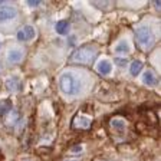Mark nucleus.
<instances>
[{"label":"nucleus","mask_w":161,"mask_h":161,"mask_svg":"<svg viewBox=\"0 0 161 161\" xmlns=\"http://www.w3.org/2000/svg\"><path fill=\"white\" fill-rule=\"evenodd\" d=\"M135 37H137V43L142 50L150 49L154 45V33L148 25H140L135 29Z\"/></svg>","instance_id":"obj_2"},{"label":"nucleus","mask_w":161,"mask_h":161,"mask_svg":"<svg viewBox=\"0 0 161 161\" xmlns=\"http://www.w3.org/2000/svg\"><path fill=\"white\" fill-rule=\"evenodd\" d=\"M98 72H99L101 75H108L111 72V69H112V65H111V62L109 60H107V59H102L98 64Z\"/></svg>","instance_id":"obj_11"},{"label":"nucleus","mask_w":161,"mask_h":161,"mask_svg":"<svg viewBox=\"0 0 161 161\" xmlns=\"http://www.w3.org/2000/svg\"><path fill=\"white\" fill-rule=\"evenodd\" d=\"M4 117H6V125L7 127H13L17 121H19V112H17L16 109H12L10 112H7Z\"/></svg>","instance_id":"obj_10"},{"label":"nucleus","mask_w":161,"mask_h":161,"mask_svg":"<svg viewBox=\"0 0 161 161\" xmlns=\"http://www.w3.org/2000/svg\"><path fill=\"white\" fill-rule=\"evenodd\" d=\"M91 125H92V118L89 115L78 114L72 119V127L76 128V130H89Z\"/></svg>","instance_id":"obj_4"},{"label":"nucleus","mask_w":161,"mask_h":161,"mask_svg":"<svg viewBox=\"0 0 161 161\" xmlns=\"http://www.w3.org/2000/svg\"><path fill=\"white\" fill-rule=\"evenodd\" d=\"M154 4H155V7H157V9H160V2H154Z\"/></svg>","instance_id":"obj_20"},{"label":"nucleus","mask_w":161,"mask_h":161,"mask_svg":"<svg viewBox=\"0 0 161 161\" xmlns=\"http://www.w3.org/2000/svg\"><path fill=\"white\" fill-rule=\"evenodd\" d=\"M111 127L117 131H124L125 127H127V124H125V121L121 119V118H114V119L111 121Z\"/></svg>","instance_id":"obj_16"},{"label":"nucleus","mask_w":161,"mask_h":161,"mask_svg":"<svg viewBox=\"0 0 161 161\" xmlns=\"http://www.w3.org/2000/svg\"><path fill=\"white\" fill-rule=\"evenodd\" d=\"M80 151H82V145H76V147H74L70 150V153L72 154H80Z\"/></svg>","instance_id":"obj_19"},{"label":"nucleus","mask_w":161,"mask_h":161,"mask_svg":"<svg viewBox=\"0 0 161 161\" xmlns=\"http://www.w3.org/2000/svg\"><path fill=\"white\" fill-rule=\"evenodd\" d=\"M35 36H36V30H35L33 26H30V25L23 26L20 30H17V33H16V37L19 42H30V40L35 39Z\"/></svg>","instance_id":"obj_5"},{"label":"nucleus","mask_w":161,"mask_h":161,"mask_svg":"<svg viewBox=\"0 0 161 161\" xmlns=\"http://www.w3.org/2000/svg\"><path fill=\"white\" fill-rule=\"evenodd\" d=\"M27 3V6H30V7H37V6H40V0H27L26 2Z\"/></svg>","instance_id":"obj_17"},{"label":"nucleus","mask_w":161,"mask_h":161,"mask_svg":"<svg viewBox=\"0 0 161 161\" xmlns=\"http://www.w3.org/2000/svg\"><path fill=\"white\" fill-rule=\"evenodd\" d=\"M95 58H97V49L94 46H89V45H84L70 55V62L86 65L91 64Z\"/></svg>","instance_id":"obj_1"},{"label":"nucleus","mask_w":161,"mask_h":161,"mask_svg":"<svg viewBox=\"0 0 161 161\" xmlns=\"http://www.w3.org/2000/svg\"><path fill=\"white\" fill-rule=\"evenodd\" d=\"M4 3H7V2H0V4H4Z\"/></svg>","instance_id":"obj_21"},{"label":"nucleus","mask_w":161,"mask_h":161,"mask_svg":"<svg viewBox=\"0 0 161 161\" xmlns=\"http://www.w3.org/2000/svg\"><path fill=\"white\" fill-rule=\"evenodd\" d=\"M17 16V9L13 6H3L0 7V23L7 22V20H13Z\"/></svg>","instance_id":"obj_6"},{"label":"nucleus","mask_w":161,"mask_h":161,"mask_svg":"<svg viewBox=\"0 0 161 161\" xmlns=\"http://www.w3.org/2000/svg\"><path fill=\"white\" fill-rule=\"evenodd\" d=\"M142 82H144L145 85H150V86L157 84V78H155L154 72H153V70H145L144 75H142Z\"/></svg>","instance_id":"obj_12"},{"label":"nucleus","mask_w":161,"mask_h":161,"mask_svg":"<svg viewBox=\"0 0 161 161\" xmlns=\"http://www.w3.org/2000/svg\"><path fill=\"white\" fill-rule=\"evenodd\" d=\"M141 70H142V62H141V60H134V62L130 65V74L132 75V76H138Z\"/></svg>","instance_id":"obj_14"},{"label":"nucleus","mask_w":161,"mask_h":161,"mask_svg":"<svg viewBox=\"0 0 161 161\" xmlns=\"http://www.w3.org/2000/svg\"><path fill=\"white\" fill-rule=\"evenodd\" d=\"M65 161H76V160H65Z\"/></svg>","instance_id":"obj_22"},{"label":"nucleus","mask_w":161,"mask_h":161,"mask_svg":"<svg viewBox=\"0 0 161 161\" xmlns=\"http://www.w3.org/2000/svg\"><path fill=\"white\" fill-rule=\"evenodd\" d=\"M55 30H56L58 35H66L69 32V23H68L66 20H59L55 25Z\"/></svg>","instance_id":"obj_13"},{"label":"nucleus","mask_w":161,"mask_h":161,"mask_svg":"<svg viewBox=\"0 0 161 161\" xmlns=\"http://www.w3.org/2000/svg\"><path fill=\"white\" fill-rule=\"evenodd\" d=\"M23 58V52L17 47H12V49L7 52V59H9L10 64H19Z\"/></svg>","instance_id":"obj_7"},{"label":"nucleus","mask_w":161,"mask_h":161,"mask_svg":"<svg viewBox=\"0 0 161 161\" xmlns=\"http://www.w3.org/2000/svg\"><path fill=\"white\" fill-rule=\"evenodd\" d=\"M0 69H2V64H0Z\"/></svg>","instance_id":"obj_23"},{"label":"nucleus","mask_w":161,"mask_h":161,"mask_svg":"<svg viewBox=\"0 0 161 161\" xmlns=\"http://www.w3.org/2000/svg\"><path fill=\"white\" fill-rule=\"evenodd\" d=\"M6 88L10 91V92H19L22 89V82H20L17 78L12 76L9 79H6Z\"/></svg>","instance_id":"obj_9"},{"label":"nucleus","mask_w":161,"mask_h":161,"mask_svg":"<svg viewBox=\"0 0 161 161\" xmlns=\"http://www.w3.org/2000/svg\"><path fill=\"white\" fill-rule=\"evenodd\" d=\"M10 111H12V101L10 99L0 101V117H4Z\"/></svg>","instance_id":"obj_15"},{"label":"nucleus","mask_w":161,"mask_h":161,"mask_svg":"<svg viewBox=\"0 0 161 161\" xmlns=\"http://www.w3.org/2000/svg\"><path fill=\"white\" fill-rule=\"evenodd\" d=\"M59 86L60 91L65 95H76L80 89L79 79L76 76H74L72 74H64L59 78Z\"/></svg>","instance_id":"obj_3"},{"label":"nucleus","mask_w":161,"mask_h":161,"mask_svg":"<svg viewBox=\"0 0 161 161\" xmlns=\"http://www.w3.org/2000/svg\"><path fill=\"white\" fill-rule=\"evenodd\" d=\"M115 64H117L118 66H125L128 62H127V59H125V58H117V59H115Z\"/></svg>","instance_id":"obj_18"},{"label":"nucleus","mask_w":161,"mask_h":161,"mask_svg":"<svg viewBox=\"0 0 161 161\" xmlns=\"http://www.w3.org/2000/svg\"><path fill=\"white\" fill-rule=\"evenodd\" d=\"M114 50H115V53L124 56V55H128L131 52V46H130V43H128L127 40H119V42L115 45Z\"/></svg>","instance_id":"obj_8"}]
</instances>
